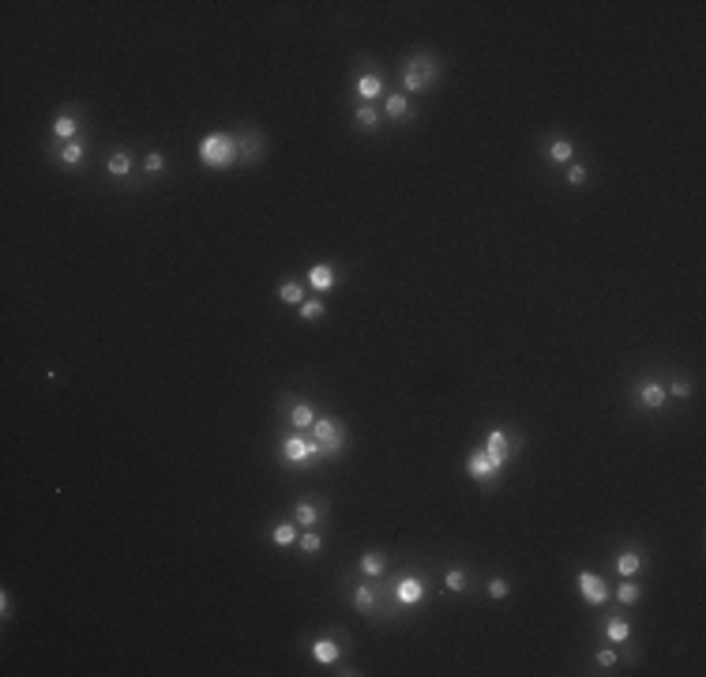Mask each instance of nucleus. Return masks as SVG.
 <instances>
[{
	"instance_id": "obj_1",
	"label": "nucleus",
	"mask_w": 706,
	"mask_h": 677,
	"mask_svg": "<svg viewBox=\"0 0 706 677\" xmlns=\"http://www.w3.org/2000/svg\"><path fill=\"white\" fill-rule=\"evenodd\" d=\"M199 162L211 166V170H229L234 162H240V155H237V135H229V132H211V135H203V143H199Z\"/></svg>"
},
{
	"instance_id": "obj_2",
	"label": "nucleus",
	"mask_w": 706,
	"mask_h": 677,
	"mask_svg": "<svg viewBox=\"0 0 706 677\" xmlns=\"http://www.w3.org/2000/svg\"><path fill=\"white\" fill-rule=\"evenodd\" d=\"M440 79H444V65H440L432 53H417L413 60H406V71H402V87L413 94L429 91V87H436Z\"/></svg>"
},
{
	"instance_id": "obj_3",
	"label": "nucleus",
	"mask_w": 706,
	"mask_h": 677,
	"mask_svg": "<svg viewBox=\"0 0 706 677\" xmlns=\"http://www.w3.org/2000/svg\"><path fill=\"white\" fill-rule=\"evenodd\" d=\"M312 441L319 444L323 459H334L342 448H346V429H342V421H334V418H316L312 421Z\"/></svg>"
},
{
	"instance_id": "obj_4",
	"label": "nucleus",
	"mask_w": 706,
	"mask_h": 677,
	"mask_svg": "<svg viewBox=\"0 0 706 677\" xmlns=\"http://www.w3.org/2000/svg\"><path fill=\"white\" fill-rule=\"evenodd\" d=\"M316 459H323V452H319V444L312 441V436H301V433H293V436H286L282 441V463L286 467H308V463H316Z\"/></svg>"
},
{
	"instance_id": "obj_5",
	"label": "nucleus",
	"mask_w": 706,
	"mask_h": 677,
	"mask_svg": "<svg viewBox=\"0 0 706 677\" xmlns=\"http://www.w3.org/2000/svg\"><path fill=\"white\" fill-rule=\"evenodd\" d=\"M515 448H519V436H511L508 429H488V436H485V456L492 459V463L500 467V471L511 463Z\"/></svg>"
},
{
	"instance_id": "obj_6",
	"label": "nucleus",
	"mask_w": 706,
	"mask_h": 677,
	"mask_svg": "<svg viewBox=\"0 0 706 677\" xmlns=\"http://www.w3.org/2000/svg\"><path fill=\"white\" fill-rule=\"evenodd\" d=\"M575 584H579V595L590 602L593 610H601V606L608 602V587H605V579H601L597 572H579V579H575Z\"/></svg>"
},
{
	"instance_id": "obj_7",
	"label": "nucleus",
	"mask_w": 706,
	"mask_h": 677,
	"mask_svg": "<svg viewBox=\"0 0 706 677\" xmlns=\"http://www.w3.org/2000/svg\"><path fill=\"white\" fill-rule=\"evenodd\" d=\"M466 474L473 478V482H485V485H492V478L500 474V467H496L492 459L485 456V448H481V452H470V456H466Z\"/></svg>"
},
{
	"instance_id": "obj_8",
	"label": "nucleus",
	"mask_w": 706,
	"mask_h": 677,
	"mask_svg": "<svg viewBox=\"0 0 706 677\" xmlns=\"http://www.w3.org/2000/svg\"><path fill=\"white\" fill-rule=\"evenodd\" d=\"M395 599L402 602L406 610H417V606H421V599H424V579L421 576H402V579H398V587H395Z\"/></svg>"
},
{
	"instance_id": "obj_9",
	"label": "nucleus",
	"mask_w": 706,
	"mask_h": 677,
	"mask_svg": "<svg viewBox=\"0 0 706 677\" xmlns=\"http://www.w3.org/2000/svg\"><path fill=\"white\" fill-rule=\"evenodd\" d=\"M665 403H669V392H665L657 380H643V384H639V406H643V410H661Z\"/></svg>"
},
{
	"instance_id": "obj_10",
	"label": "nucleus",
	"mask_w": 706,
	"mask_h": 677,
	"mask_svg": "<svg viewBox=\"0 0 706 677\" xmlns=\"http://www.w3.org/2000/svg\"><path fill=\"white\" fill-rule=\"evenodd\" d=\"M312 658H316L319 666H334L342 658V647L331 640V636H319V640L312 643Z\"/></svg>"
},
{
	"instance_id": "obj_11",
	"label": "nucleus",
	"mask_w": 706,
	"mask_h": 677,
	"mask_svg": "<svg viewBox=\"0 0 706 677\" xmlns=\"http://www.w3.org/2000/svg\"><path fill=\"white\" fill-rule=\"evenodd\" d=\"M237 155H240V162H260L263 158V140L255 132H244V135H237Z\"/></svg>"
},
{
	"instance_id": "obj_12",
	"label": "nucleus",
	"mask_w": 706,
	"mask_h": 677,
	"mask_svg": "<svg viewBox=\"0 0 706 677\" xmlns=\"http://www.w3.org/2000/svg\"><path fill=\"white\" fill-rule=\"evenodd\" d=\"M334 282H339V271H334L331 264H316L308 271V286H312V290H319V293L331 290Z\"/></svg>"
},
{
	"instance_id": "obj_13",
	"label": "nucleus",
	"mask_w": 706,
	"mask_h": 677,
	"mask_svg": "<svg viewBox=\"0 0 706 677\" xmlns=\"http://www.w3.org/2000/svg\"><path fill=\"white\" fill-rule=\"evenodd\" d=\"M57 162H60V166H68V170H76V166H87V147H83V140L64 143L60 155H57Z\"/></svg>"
},
{
	"instance_id": "obj_14",
	"label": "nucleus",
	"mask_w": 706,
	"mask_h": 677,
	"mask_svg": "<svg viewBox=\"0 0 706 677\" xmlns=\"http://www.w3.org/2000/svg\"><path fill=\"white\" fill-rule=\"evenodd\" d=\"M639 572H643V557H639L635 549H624V553L616 557V576L631 579V576H639Z\"/></svg>"
},
{
	"instance_id": "obj_15",
	"label": "nucleus",
	"mask_w": 706,
	"mask_h": 677,
	"mask_svg": "<svg viewBox=\"0 0 706 677\" xmlns=\"http://www.w3.org/2000/svg\"><path fill=\"white\" fill-rule=\"evenodd\" d=\"M605 640L613 643V647L628 643V640H631V625H628L624 617H608V621H605Z\"/></svg>"
},
{
	"instance_id": "obj_16",
	"label": "nucleus",
	"mask_w": 706,
	"mask_h": 677,
	"mask_svg": "<svg viewBox=\"0 0 706 677\" xmlns=\"http://www.w3.org/2000/svg\"><path fill=\"white\" fill-rule=\"evenodd\" d=\"M353 606H357L361 613H372L376 610V584H372V579H365V584L353 591Z\"/></svg>"
},
{
	"instance_id": "obj_17",
	"label": "nucleus",
	"mask_w": 706,
	"mask_h": 677,
	"mask_svg": "<svg viewBox=\"0 0 706 677\" xmlns=\"http://www.w3.org/2000/svg\"><path fill=\"white\" fill-rule=\"evenodd\" d=\"M383 568H387V557L376 553V549H368V553L361 557V572H365L368 579H380V576H383Z\"/></svg>"
},
{
	"instance_id": "obj_18",
	"label": "nucleus",
	"mask_w": 706,
	"mask_h": 677,
	"mask_svg": "<svg viewBox=\"0 0 706 677\" xmlns=\"http://www.w3.org/2000/svg\"><path fill=\"white\" fill-rule=\"evenodd\" d=\"M380 91H383V79L376 76V71H368V76L357 79V98L372 102V98H380Z\"/></svg>"
},
{
	"instance_id": "obj_19",
	"label": "nucleus",
	"mask_w": 706,
	"mask_h": 677,
	"mask_svg": "<svg viewBox=\"0 0 706 677\" xmlns=\"http://www.w3.org/2000/svg\"><path fill=\"white\" fill-rule=\"evenodd\" d=\"M571 158H575L571 140H552V143H549V162H552V166H567Z\"/></svg>"
},
{
	"instance_id": "obj_20",
	"label": "nucleus",
	"mask_w": 706,
	"mask_h": 677,
	"mask_svg": "<svg viewBox=\"0 0 706 677\" xmlns=\"http://www.w3.org/2000/svg\"><path fill=\"white\" fill-rule=\"evenodd\" d=\"M293 523H301V527H316V523H319V508L312 504V500H301V504L293 508Z\"/></svg>"
},
{
	"instance_id": "obj_21",
	"label": "nucleus",
	"mask_w": 706,
	"mask_h": 677,
	"mask_svg": "<svg viewBox=\"0 0 706 677\" xmlns=\"http://www.w3.org/2000/svg\"><path fill=\"white\" fill-rule=\"evenodd\" d=\"M106 170L113 173V177H128V173H132V155H128V151H113L109 162H106Z\"/></svg>"
},
{
	"instance_id": "obj_22",
	"label": "nucleus",
	"mask_w": 706,
	"mask_h": 677,
	"mask_svg": "<svg viewBox=\"0 0 706 677\" xmlns=\"http://www.w3.org/2000/svg\"><path fill=\"white\" fill-rule=\"evenodd\" d=\"M312 421H316V410H312L308 403H297L290 410V425L293 429H312Z\"/></svg>"
},
{
	"instance_id": "obj_23",
	"label": "nucleus",
	"mask_w": 706,
	"mask_h": 677,
	"mask_svg": "<svg viewBox=\"0 0 706 677\" xmlns=\"http://www.w3.org/2000/svg\"><path fill=\"white\" fill-rule=\"evenodd\" d=\"M76 129H79V121L71 113H60L57 121H53V135H57V140H76Z\"/></svg>"
},
{
	"instance_id": "obj_24",
	"label": "nucleus",
	"mask_w": 706,
	"mask_h": 677,
	"mask_svg": "<svg viewBox=\"0 0 706 677\" xmlns=\"http://www.w3.org/2000/svg\"><path fill=\"white\" fill-rule=\"evenodd\" d=\"M383 113H387L391 121H402V117L410 113V102H406V94H391V98L383 102Z\"/></svg>"
},
{
	"instance_id": "obj_25",
	"label": "nucleus",
	"mask_w": 706,
	"mask_h": 677,
	"mask_svg": "<svg viewBox=\"0 0 706 677\" xmlns=\"http://www.w3.org/2000/svg\"><path fill=\"white\" fill-rule=\"evenodd\" d=\"M616 599H620V606H635V602L643 599V587L635 584V576H631V579H624V584H620V591H616Z\"/></svg>"
},
{
	"instance_id": "obj_26",
	"label": "nucleus",
	"mask_w": 706,
	"mask_h": 677,
	"mask_svg": "<svg viewBox=\"0 0 706 677\" xmlns=\"http://www.w3.org/2000/svg\"><path fill=\"white\" fill-rule=\"evenodd\" d=\"M357 124H361V129H365V132H372L376 124H380V109H376L372 102H365V106H357Z\"/></svg>"
},
{
	"instance_id": "obj_27",
	"label": "nucleus",
	"mask_w": 706,
	"mask_h": 677,
	"mask_svg": "<svg viewBox=\"0 0 706 677\" xmlns=\"http://www.w3.org/2000/svg\"><path fill=\"white\" fill-rule=\"evenodd\" d=\"M278 298H282L286 305L297 309V305L304 301V286H301V282H282V286H278Z\"/></svg>"
},
{
	"instance_id": "obj_28",
	"label": "nucleus",
	"mask_w": 706,
	"mask_h": 677,
	"mask_svg": "<svg viewBox=\"0 0 706 677\" xmlns=\"http://www.w3.org/2000/svg\"><path fill=\"white\" fill-rule=\"evenodd\" d=\"M297 313H301V320H323V313H327V305L323 301H301V305H297Z\"/></svg>"
},
{
	"instance_id": "obj_29",
	"label": "nucleus",
	"mask_w": 706,
	"mask_h": 677,
	"mask_svg": "<svg viewBox=\"0 0 706 677\" xmlns=\"http://www.w3.org/2000/svg\"><path fill=\"white\" fill-rule=\"evenodd\" d=\"M271 538H275V546L286 549V546H293V542H297V527H293V523H278V527L271 531Z\"/></svg>"
},
{
	"instance_id": "obj_30",
	"label": "nucleus",
	"mask_w": 706,
	"mask_h": 677,
	"mask_svg": "<svg viewBox=\"0 0 706 677\" xmlns=\"http://www.w3.org/2000/svg\"><path fill=\"white\" fill-rule=\"evenodd\" d=\"M297 546H301V553H304V557H316L319 549H323V538H319L316 531H308V535L297 538Z\"/></svg>"
},
{
	"instance_id": "obj_31",
	"label": "nucleus",
	"mask_w": 706,
	"mask_h": 677,
	"mask_svg": "<svg viewBox=\"0 0 706 677\" xmlns=\"http://www.w3.org/2000/svg\"><path fill=\"white\" fill-rule=\"evenodd\" d=\"M444 587H447V591H466V572H462V568H447L444 572Z\"/></svg>"
},
{
	"instance_id": "obj_32",
	"label": "nucleus",
	"mask_w": 706,
	"mask_h": 677,
	"mask_svg": "<svg viewBox=\"0 0 706 677\" xmlns=\"http://www.w3.org/2000/svg\"><path fill=\"white\" fill-rule=\"evenodd\" d=\"M488 595H492L496 602H500V599H508V595H511V579L492 576V579H488Z\"/></svg>"
},
{
	"instance_id": "obj_33",
	"label": "nucleus",
	"mask_w": 706,
	"mask_h": 677,
	"mask_svg": "<svg viewBox=\"0 0 706 677\" xmlns=\"http://www.w3.org/2000/svg\"><path fill=\"white\" fill-rule=\"evenodd\" d=\"M143 170H147V173H162L166 170V155H162V151H150V155L143 158Z\"/></svg>"
},
{
	"instance_id": "obj_34",
	"label": "nucleus",
	"mask_w": 706,
	"mask_h": 677,
	"mask_svg": "<svg viewBox=\"0 0 706 677\" xmlns=\"http://www.w3.org/2000/svg\"><path fill=\"white\" fill-rule=\"evenodd\" d=\"M616 663H620V655H616V647H601V651H597V666H601V670H613Z\"/></svg>"
},
{
	"instance_id": "obj_35",
	"label": "nucleus",
	"mask_w": 706,
	"mask_h": 677,
	"mask_svg": "<svg viewBox=\"0 0 706 677\" xmlns=\"http://www.w3.org/2000/svg\"><path fill=\"white\" fill-rule=\"evenodd\" d=\"M665 392H669L672 399H687V395H692V384H687V380H672V384L665 388Z\"/></svg>"
},
{
	"instance_id": "obj_36",
	"label": "nucleus",
	"mask_w": 706,
	"mask_h": 677,
	"mask_svg": "<svg viewBox=\"0 0 706 677\" xmlns=\"http://www.w3.org/2000/svg\"><path fill=\"white\" fill-rule=\"evenodd\" d=\"M567 181H571V185H582V181H587V166H571V170H567Z\"/></svg>"
}]
</instances>
